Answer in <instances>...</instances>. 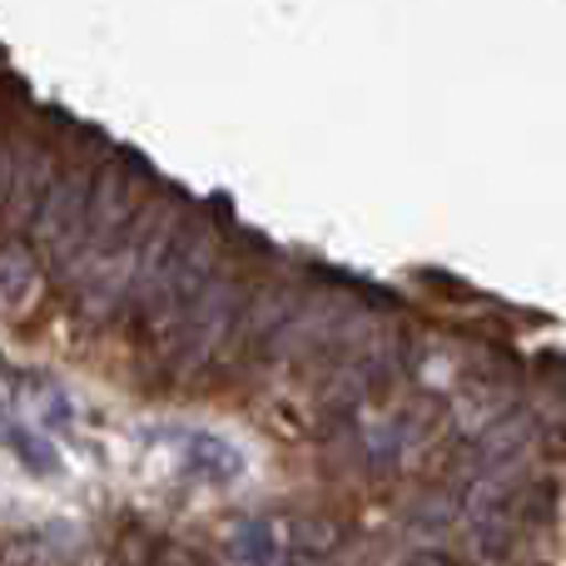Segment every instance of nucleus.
Instances as JSON below:
<instances>
[{
	"mask_svg": "<svg viewBox=\"0 0 566 566\" xmlns=\"http://www.w3.org/2000/svg\"><path fill=\"white\" fill-rule=\"evenodd\" d=\"M249 308V289L234 274H214L199 289V298L185 308V318L175 323L169 333L165 353H169V368L175 373H199L219 348H229L239 333V318Z\"/></svg>",
	"mask_w": 566,
	"mask_h": 566,
	"instance_id": "obj_1",
	"label": "nucleus"
},
{
	"mask_svg": "<svg viewBox=\"0 0 566 566\" xmlns=\"http://www.w3.org/2000/svg\"><path fill=\"white\" fill-rule=\"evenodd\" d=\"M402 566H452V562L442 557V552H428V547H422V552H412V557L402 562Z\"/></svg>",
	"mask_w": 566,
	"mask_h": 566,
	"instance_id": "obj_10",
	"label": "nucleus"
},
{
	"mask_svg": "<svg viewBox=\"0 0 566 566\" xmlns=\"http://www.w3.org/2000/svg\"><path fill=\"white\" fill-rule=\"evenodd\" d=\"M55 175H60V145L55 139L35 135L20 149H10V189H6V209H0L10 229H20V234L35 229L40 205H45Z\"/></svg>",
	"mask_w": 566,
	"mask_h": 566,
	"instance_id": "obj_3",
	"label": "nucleus"
},
{
	"mask_svg": "<svg viewBox=\"0 0 566 566\" xmlns=\"http://www.w3.org/2000/svg\"><path fill=\"white\" fill-rule=\"evenodd\" d=\"M239 462L244 458H239L224 438H209V432H195V438H189V468H199V478L229 482V478H239Z\"/></svg>",
	"mask_w": 566,
	"mask_h": 566,
	"instance_id": "obj_7",
	"label": "nucleus"
},
{
	"mask_svg": "<svg viewBox=\"0 0 566 566\" xmlns=\"http://www.w3.org/2000/svg\"><path fill=\"white\" fill-rule=\"evenodd\" d=\"M6 189H10V145L0 135V209H6Z\"/></svg>",
	"mask_w": 566,
	"mask_h": 566,
	"instance_id": "obj_9",
	"label": "nucleus"
},
{
	"mask_svg": "<svg viewBox=\"0 0 566 566\" xmlns=\"http://www.w3.org/2000/svg\"><path fill=\"white\" fill-rule=\"evenodd\" d=\"M90 195H95V165H90V159L60 165L55 185H50L45 205H40L35 229H30V234L40 239V249H45V259L70 279H75V264H80V254H85Z\"/></svg>",
	"mask_w": 566,
	"mask_h": 566,
	"instance_id": "obj_2",
	"label": "nucleus"
},
{
	"mask_svg": "<svg viewBox=\"0 0 566 566\" xmlns=\"http://www.w3.org/2000/svg\"><path fill=\"white\" fill-rule=\"evenodd\" d=\"M35 289H40V259L25 239L15 244H0V313H25L35 303Z\"/></svg>",
	"mask_w": 566,
	"mask_h": 566,
	"instance_id": "obj_5",
	"label": "nucleus"
},
{
	"mask_svg": "<svg viewBox=\"0 0 566 566\" xmlns=\"http://www.w3.org/2000/svg\"><path fill=\"white\" fill-rule=\"evenodd\" d=\"M537 442V422L522 418V412H502L488 432L472 438V462H478V478H502L512 482V468L532 452Z\"/></svg>",
	"mask_w": 566,
	"mask_h": 566,
	"instance_id": "obj_4",
	"label": "nucleus"
},
{
	"mask_svg": "<svg viewBox=\"0 0 566 566\" xmlns=\"http://www.w3.org/2000/svg\"><path fill=\"white\" fill-rule=\"evenodd\" d=\"M234 562L244 566H283L289 562V542H283V517H254L234 532L229 542Z\"/></svg>",
	"mask_w": 566,
	"mask_h": 566,
	"instance_id": "obj_6",
	"label": "nucleus"
},
{
	"mask_svg": "<svg viewBox=\"0 0 566 566\" xmlns=\"http://www.w3.org/2000/svg\"><path fill=\"white\" fill-rule=\"evenodd\" d=\"M6 442L20 452V458H25L30 472H60V452L50 448V442L30 438V432H6Z\"/></svg>",
	"mask_w": 566,
	"mask_h": 566,
	"instance_id": "obj_8",
	"label": "nucleus"
}]
</instances>
